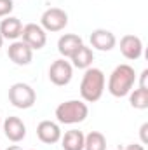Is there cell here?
Segmentation results:
<instances>
[{"instance_id":"9a60e30c","label":"cell","mask_w":148,"mask_h":150,"mask_svg":"<svg viewBox=\"0 0 148 150\" xmlns=\"http://www.w3.org/2000/svg\"><path fill=\"white\" fill-rule=\"evenodd\" d=\"M72 59V67L75 68H80V70H87L89 67H92V61H94V52L91 47H87L85 44L80 45L75 54L70 58Z\"/></svg>"},{"instance_id":"52a82bcc","label":"cell","mask_w":148,"mask_h":150,"mask_svg":"<svg viewBox=\"0 0 148 150\" xmlns=\"http://www.w3.org/2000/svg\"><path fill=\"white\" fill-rule=\"evenodd\" d=\"M21 40L25 44H28L33 51H40L47 44V32L37 23H28L23 26Z\"/></svg>"},{"instance_id":"9c48e42d","label":"cell","mask_w":148,"mask_h":150,"mask_svg":"<svg viewBox=\"0 0 148 150\" xmlns=\"http://www.w3.org/2000/svg\"><path fill=\"white\" fill-rule=\"evenodd\" d=\"M120 52L129 61L140 59L141 54H143V40L138 35H132V33L124 35V37L120 38Z\"/></svg>"},{"instance_id":"44dd1931","label":"cell","mask_w":148,"mask_h":150,"mask_svg":"<svg viewBox=\"0 0 148 150\" xmlns=\"http://www.w3.org/2000/svg\"><path fill=\"white\" fill-rule=\"evenodd\" d=\"M147 79H148V70L145 68V70L141 72V75H140V87H141V89H148Z\"/></svg>"},{"instance_id":"8fae6325","label":"cell","mask_w":148,"mask_h":150,"mask_svg":"<svg viewBox=\"0 0 148 150\" xmlns=\"http://www.w3.org/2000/svg\"><path fill=\"white\" fill-rule=\"evenodd\" d=\"M37 136L42 143L54 145V143H58L61 140L63 133H61V127H59L58 122H54V120H42L37 126Z\"/></svg>"},{"instance_id":"ffe728a7","label":"cell","mask_w":148,"mask_h":150,"mask_svg":"<svg viewBox=\"0 0 148 150\" xmlns=\"http://www.w3.org/2000/svg\"><path fill=\"white\" fill-rule=\"evenodd\" d=\"M147 131H148V122H145V124H143V126L140 127V136H141V145H147V143H148Z\"/></svg>"},{"instance_id":"cb8c5ba5","label":"cell","mask_w":148,"mask_h":150,"mask_svg":"<svg viewBox=\"0 0 148 150\" xmlns=\"http://www.w3.org/2000/svg\"><path fill=\"white\" fill-rule=\"evenodd\" d=\"M2 45H4V37L0 35V49H2Z\"/></svg>"},{"instance_id":"484cf974","label":"cell","mask_w":148,"mask_h":150,"mask_svg":"<svg viewBox=\"0 0 148 150\" xmlns=\"http://www.w3.org/2000/svg\"><path fill=\"white\" fill-rule=\"evenodd\" d=\"M32 150H33V149H32Z\"/></svg>"},{"instance_id":"7c38bea8","label":"cell","mask_w":148,"mask_h":150,"mask_svg":"<svg viewBox=\"0 0 148 150\" xmlns=\"http://www.w3.org/2000/svg\"><path fill=\"white\" fill-rule=\"evenodd\" d=\"M89 40H91L92 49L101 51V52H108V51H111V49L117 45V37L111 33L110 30H105V28L92 30Z\"/></svg>"},{"instance_id":"8992f818","label":"cell","mask_w":148,"mask_h":150,"mask_svg":"<svg viewBox=\"0 0 148 150\" xmlns=\"http://www.w3.org/2000/svg\"><path fill=\"white\" fill-rule=\"evenodd\" d=\"M73 79V67L70 61H66L65 58H59L56 61L51 63L49 67V80L54 86H68Z\"/></svg>"},{"instance_id":"5b68a950","label":"cell","mask_w":148,"mask_h":150,"mask_svg":"<svg viewBox=\"0 0 148 150\" xmlns=\"http://www.w3.org/2000/svg\"><path fill=\"white\" fill-rule=\"evenodd\" d=\"M68 25V12L61 7H49L40 16V26L45 32H61Z\"/></svg>"},{"instance_id":"e0dca14e","label":"cell","mask_w":148,"mask_h":150,"mask_svg":"<svg viewBox=\"0 0 148 150\" xmlns=\"http://www.w3.org/2000/svg\"><path fill=\"white\" fill-rule=\"evenodd\" d=\"M84 150H106V138L99 131H91L85 134L84 140Z\"/></svg>"},{"instance_id":"5bb4252c","label":"cell","mask_w":148,"mask_h":150,"mask_svg":"<svg viewBox=\"0 0 148 150\" xmlns=\"http://www.w3.org/2000/svg\"><path fill=\"white\" fill-rule=\"evenodd\" d=\"M80 45H84V40H82L80 35H77V33H65L58 40V52L66 59V58L73 56L75 51Z\"/></svg>"},{"instance_id":"6da1fadb","label":"cell","mask_w":148,"mask_h":150,"mask_svg":"<svg viewBox=\"0 0 148 150\" xmlns=\"http://www.w3.org/2000/svg\"><path fill=\"white\" fill-rule=\"evenodd\" d=\"M106 87V77L103 74V70L89 67L80 80V96L82 101L85 103H96L101 100L103 93Z\"/></svg>"},{"instance_id":"ac0fdd59","label":"cell","mask_w":148,"mask_h":150,"mask_svg":"<svg viewBox=\"0 0 148 150\" xmlns=\"http://www.w3.org/2000/svg\"><path fill=\"white\" fill-rule=\"evenodd\" d=\"M127 96H129V103L132 108H136V110H147L148 108V89L138 87V89L131 91Z\"/></svg>"},{"instance_id":"277c9868","label":"cell","mask_w":148,"mask_h":150,"mask_svg":"<svg viewBox=\"0 0 148 150\" xmlns=\"http://www.w3.org/2000/svg\"><path fill=\"white\" fill-rule=\"evenodd\" d=\"M37 101V93L30 84L25 82H16L9 87V103L19 110H28L35 105Z\"/></svg>"},{"instance_id":"ba28073f","label":"cell","mask_w":148,"mask_h":150,"mask_svg":"<svg viewBox=\"0 0 148 150\" xmlns=\"http://www.w3.org/2000/svg\"><path fill=\"white\" fill-rule=\"evenodd\" d=\"M7 56H9V59H11L14 65H18V67H26V65H30L32 59H33V49H32L28 44H25L23 40H14V42L9 45V49H7Z\"/></svg>"},{"instance_id":"7402d4cb","label":"cell","mask_w":148,"mask_h":150,"mask_svg":"<svg viewBox=\"0 0 148 150\" xmlns=\"http://www.w3.org/2000/svg\"><path fill=\"white\" fill-rule=\"evenodd\" d=\"M117 150H145V147L141 143H131V145H127L124 149H117Z\"/></svg>"},{"instance_id":"7a4b0ae2","label":"cell","mask_w":148,"mask_h":150,"mask_svg":"<svg viewBox=\"0 0 148 150\" xmlns=\"http://www.w3.org/2000/svg\"><path fill=\"white\" fill-rule=\"evenodd\" d=\"M134 82H136L134 68L127 63H122L115 67L108 77V93L115 98H124L132 91Z\"/></svg>"},{"instance_id":"3957f363","label":"cell","mask_w":148,"mask_h":150,"mask_svg":"<svg viewBox=\"0 0 148 150\" xmlns=\"http://www.w3.org/2000/svg\"><path fill=\"white\" fill-rule=\"evenodd\" d=\"M56 119L59 124H68V126H73V124H80L87 119L89 115V107L85 101L82 100H68V101H63L56 107Z\"/></svg>"},{"instance_id":"603a6c76","label":"cell","mask_w":148,"mask_h":150,"mask_svg":"<svg viewBox=\"0 0 148 150\" xmlns=\"http://www.w3.org/2000/svg\"><path fill=\"white\" fill-rule=\"evenodd\" d=\"M5 150H23V149H21L19 145H9V147H7Z\"/></svg>"},{"instance_id":"d6986e66","label":"cell","mask_w":148,"mask_h":150,"mask_svg":"<svg viewBox=\"0 0 148 150\" xmlns=\"http://www.w3.org/2000/svg\"><path fill=\"white\" fill-rule=\"evenodd\" d=\"M14 9V2L12 0H0V18H5L12 12Z\"/></svg>"},{"instance_id":"d4e9b609","label":"cell","mask_w":148,"mask_h":150,"mask_svg":"<svg viewBox=\"0 0 148 150\" xmlns=\"http://www.w3.org/2000/svg\"><path fill=\"white\" fill-rule=\"evenodd\" d=\"M0 127H2V120H0Z\"/></svg>"},{"instance_id":"30bf717a","label":"cell","mask_w":148,"mask_h":150,"mask_svg":"<svg viewBox=\"0 0 148 150\" xmlns=\"http://www.w3.org/2000/svg\"><path fill=\"white\" fill-rule=\"evenodd\" d=\"M2 129H4V133H5V138H7L9 142H12V143H19V142H23L25 136H26V126H25V122H23L19 117H16V115L7 117V119L2 122Z\"/></svg>"},{"instance_id":"4fadbf2b","label":"cell","mask_w":148,"mask_h":150,"mask_svg":"<svg viewBox=\"0 0 148 150\" xmlns=\"http://www.w3.org/2000/svg\"><path fill=\"white\" fill-rule=\"evenodd\" d=\"M23 32V23L16 16H5V19L0 21V35L4 40H18Z\"/></svg>"},{"instance_id":"2e32d148","label":"cell","mask_w":148,"mask_h":150,"mask_svg":"<svg viewBox=\"0 0 148 150\" xmlns=\"http://www.w3.org/2000/svg\"><path fill=\"white\" fill-rule=\"evenodd\" d=\"M84 140L85 134L78 129H70L61 136V147L65 150H84Z\"/></svg>"}]
</instances>
